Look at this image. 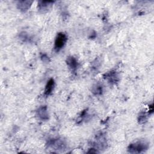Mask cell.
I'll use <instances>...</instances> for the list:
<instances>
[{
	"mask_svg": "<svg viewBox=\"0 0 154 154\" xmlns=\"http://www.w3.org/2000/svg\"><path fill=\"white\" fill-rule=\"evenodd\" d=\"M147 147L148 145L146 143L138 141L130 144L128 147V151L131 153H141L146 150Z\"/></svg>",
	"mask_w": 154,
	"mask_h": 154,
	"instance_id": "1",
	"label": "cell"
},
{
	"mask_svg": "<svg viewBox=\"0 0 154 154\" xmlns=\"http://www.w3.org/2000/svg\"><path fill=\"white\" fill-rule=\"evenodd\" d=\"M67 37L63 32H60L57 34L55 40V49L59 51L61 49L67 41Z\"/></svg>",
	"mask_w": 154,
	"mask_h": 154,
	"instance_id": "2",
	"label": "cell"
},
{
	"mask_svg": "<svg viewBox=\"0 0 154 154\" xmlns=\"http://www.w3.org/2000/svg\"><path fill=\"white\" fill-rule=\"evenodd\" d=\"M54 79H51L50 80H49L48 81V83L46 85L45 93H44L45 95V96L49 95L52 93V91L54 89Z\"/></svg>",
	"mask_w": 154,
	"mask_h": 154,
	"instance_id": "3",
	"label": "cell"
},
{
	"mask_svg": "<svg viewBox=\"0 0 154 154\" xmlns=\"http://www.w3.org/2000/svg\"><path fill=\"white\" fill-rule=\"evenodd\" d=\"M38 115L42 120H46L48 119V114L46 110V106H42L38 109Z\"/></svg>",
	"mask_w": 154,
	"mask_h": 154,
	"instance_id": "4",
	"label": "cell"
},
{
	"mask_svg": "<svg viewBox=\"0 0 154 154\" xmlns=\"http://www.w3.org/2000/svg\"><path fill=\"white\" fill-rule=\"evenodd\" d=\"M67 63L72 69H75L77 66V61L73 57H69L67 60Z\"/></svg>",
	"mask_w": 154,
	"mask_h": 154,
	"instance_id": "5",
	"label": "cell"
}]
</instances>
